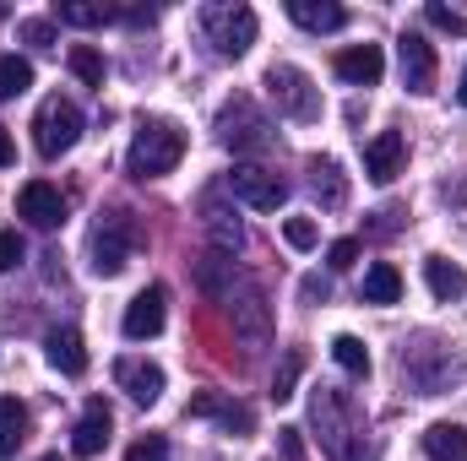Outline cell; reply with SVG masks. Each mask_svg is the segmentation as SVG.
Segmentation results:
<instances>
[{
  "label": "cell",
  "instance_id": "2",
  "mask_svg": "<svg viewBox=\"0 0 467 461\" xmlns=\"http://www.w3.org/2000/svg\"><path fill=\"white\" fill-rule=\"evenodd\" d=\"M310 424H316V440L327 446V456L332 461H353L348 451V440L358 435V424H353V407H348V396L343 391H316L310 396Z\"/></svg>",
  "mask_w": 467,
  "mask_h": 461
},
{
  "label": "cell",
  "instance_id": "5",
  "mask_svg": "<svg viewBox=\"0 0 467 461\" xmlns=\"http://www.w3.org/2000/svg\"><path fill=\"white\" fill-rule=\"evenodd\" d=\"M218 136H223V147H234V152H266V147L277 141V136H272V119L261 115L250 98H229V104H223Z\"/></svg>",
  "mask_w": 467,
  "mask_h": 461
},
{
  "label": "cell",
  "instance_id": "38",
  "mask_svg": "<svg viewBox=\"0 0 467 461\" xmlns=\"http://www.w3.org/2000/svg\"><path fill=\"white\" fill-rule=\"evenodd\" d=\"M299 293H305L310 304H327V299H332V282H327V277H305V282H299Z\"/></svg>",
  "mask_w": 467,
  "mask_h": 461
},
{
  "label": "cell",
  "instance_id": "17",
  "mask_svg": "<svg viewBox=\"0 0 467 461\" xmlns=\"http://www.w3.org/2000/svg\"><path fill=\"white\" fill-rule=\"evenodd\" d=\"M337 77L353 82V87H375L380 77H386V55H380V44H353L337 55Z\"/></svg>",
  "mask_w": 467,
  "mask_h": 461
},
{
  "label": "cell",
  "instance_id": "29",
  "mask_svg": "<svg viewBox=\"0 0 467 461\" xmlns=\"http://www.w3.org/2000/svg\"><path fill=\"white\" fill-rule=\"evenodd\" d=\"M55 22H71V27H104L109 11H104V5H88V0H60V5H55Z\"/></svg>",
  "mask_w": 467,
  "mask_h": 461
},
{
  "label": "cell",
  "instance_id": "35",
  "mask_svg": "<svg viewBox=\"0 0 467 461\" xmlns=\"http://www.w3.org/2000/svg\"><path fill=\"white\" fill-rule=\"evenodd\" d=\"M125 461H169V440H163V435H141V440L125 451Z\"/></svg>",
  "mask_w": 467,
  "mask_h": 461
},
{
  "label": "cell",
  "instance_id": "31",
  "mask_svg": "<svg viewBox=\"0 0 467 461\" xmlns=\"http://www.w3.org/2000/svg\"><path fill=\"white\" fill-rule=\"evenodd\" d=\"M299 374H305V353H283V364L272 374V402H288L294 385H299Z\"/></svg>",
  "mask_w": 467,
  "mask_h": 461
},
{
  "label": "cell",
  "instance_id": "7",
  "mask_svg": "<svg viewBox=\"0 0 467 461\" xmlns=\"http://www.w3.org/2000/svg\"><path fill=\"white\" fill-rule=\"evenodd\" d=\"M229 196L244 201V207H255V212H277V207L288 201V185H283L272 169H261V163H234L229 169Z\"/></svg>",
  "mask_w": 467,
  "mask_h": 461
},
{
  "label": "cell",
  "instance_id": "23",
  "mask_svg": "<svg viewBox=\"0 0 467 461\" xmlns=\"http://www.w3.org/2000/svg\"><path fill=\"white\" fill-rule=\"evenodd\" d=\"M310 190L321 196V207H343L348 201V179L332 158H310Z\"/></svg>",
  "mask_w": 467,
  "mask_h": 461
},
{
  "label": "cell",
  "instance_id": "41",
  "mask_svg": "<svg viewBox=\"0 0 467 461\" xmlns=\"http://www.w3.org/2000/svg\"><path fill=\"white\" fill-rule=\"evenodd\" d=\"M44 461H60V456H44Z\"/></svg>",
  "mask_w": 467,
  "mask_h": 461
},
{
  "label": "cell",
  "instance_id": "22",
  "mask_svg": "<svg viewBox=\"0 0 467 461\" xmlns=\"http://www.w3.org/2000/svg\"><path fill=\"white\" fill-rule=\"evenodd\" d=\"M191 418H218L223 429H239V435H250V407H239V402H223V396H213V391H202V396L191 402Z\"/></svg>",
  "mask_w": 467,
  "mask_h": 461
},
{
  "label": "cell",
  "instance_id": "21",
  "mask_svg": "<svg viewBox=\"0 0 467 461\" xmlns=\"http://www.w3.org/2000/svg\"><path fill=\"white\" fill-rule=\"evenodd\" d=\"M424 282H430V293H435L441 304H451V299H462L467 293V271L462 266H451L446 255H430V261H424Z\"/></svg>",
  "mask_w": 467,
  "mask_h": 461
},
{
  "label": "cell",
  "instance_id": "34",
  "mask_svg": "<svg viewBox=\"0 0 467 461\" xmlns=\"http://www.w3.org/2000/svg\"><path fill=\"white\" fill-rule=\"evenodd\" d=\"M283 239H288L294 250H316L321 229H316V218H288V223H283Z\"/></svg>",
  "mask_w": 467,
  "mask_h": 461
},
{
  "label": "cell",
  "instance_id": "26",
  "mask_svg": "<svg viewBox=\"0 0 467 461\" xmlns=\"http://www.w3.org/2000/svg\"><path fill=\"white\" fill-rule=\"evenodd\" d=\"M202 218H207V229H213V250H239L244 244V229H239V218H234L229 207H218L213 196H207V207H202Z\"/></svg>",
  "mask_w": 467,
  "mask_h": 461
},
{
  "label": "cell",
  "instance_id": "12",
  "mask_svg": "<svg viewBox=\"0 0 467 461\" xmlns=\"http://www.w3.org/2000/svg\"><path fill=\"white\" fill-rule=\"evenodd\" d=\"M397 60H402L408 93H430V87H435V44H430L424 33H408V38L397 44Z\"/></svg>",
  "mask_w": 467,
  "mask_h": 461
},
{
  "label": "cell",
  "instance_id": "14",
  "mask_svg": "<svg viewBox=\"0 0 467 461\" xmlns=\"http://www.w3.org/2000/svg\"><path fill=\"white\" fill-rule=\"evenodd\" d=\"M115 380H119V391H125L136 407H152V402L163 396V369H158V364H147V358H119Z\"/></svg>",
  "mask_w": 467,
  "mask_h": 461
},
{
  "label": "cell",
  "instance_id": "3",
  "mask_svg": "<svg viewBox=\"0 0 467 461\" xmlns=\"http://www.w3.org/2000/svg\"><path fill=\"white\" fill-rule=\"evenodd\" d=\"M33 141H38V152L44 158H60V152H71L77 141H82V109L71 104V98H44L38 104V115H33Z\"/></svg>",
  "mask_w": 467,
  "mask_h": 461
},
{
  "label": "cell",
  "instance_id": "15",
  "mask_svg": "<svg viewBox=\"0 0 467 461\" xmlns=\"http://www.w3.org/2000/svg\"><path fill=\"white\" fill-rule=\"evenodd\" d=\"M402 158H408V141H402L397 130H380V136L364 147V174H369L375 185H391V179L402 174Z\"/></svg>",
  "mask_w": 467,
  "mask_h": 461
},
{
  "label": "cell",
  "instance_id": "8",
  "mask_svg": "<svg viewBox=\"0 0 467 461\" xmlns=\"http://www.w3.org/2000/svg\"><path fill=\"white\" fill-rule=\"evenodd\" d=\"M255 11L250 5H218V11H207V38H213V49L223 55V60H239L250 44H255Z\"/></svg>",
  "mask_w": 467,
  "mask_h": 461
},
{
  "label": "cell",
  "instance_id": "10",
  "mask_svg": "<svg viewBox=\"0 0 467 461\" xmlns=\"http://www.w3.org/2000/svg\"><path fill=\"white\" fill-rule=\"evenodd\" d=\"M229 315H234V337L250 347H261L266 337H272V310H266V299H261V288H239L229 299Z\"/></svg>",
  "mask_w": 467,
  "mask_h": 461
},
{
  "label": "cell",
  "instance_id": "1",
  "mask_svg": "<svg viewBox=\"0 0 467 461\" xmlns=\"http://www.w3.org/2000/svg\"><path fill=\"white\" fill-rule=\"evenodd\" d=\"M185 158V130L174 119H147L136 136H130V152H125V174L130 179H163L174 174Z\"/></svg>",
  "mask_w": 467,
  "mask_h": 461
},
{
  "label": "cell",
  "instance_id": "6",
  "mask_svg": "<svg viewBox=\"0 0 467 461\" xmlns=\"http://www.w3.org/2000/svg\"><path fill=\"white\" fill-rule=\"evenodd\" d=\"M88 250H93V271H99V277H119L125 261H130V250H136V229H130V218H125V212H104Z\"/></svg>",
  "mask_w": 467,
  "mask_h": 461
},
{
  "label": "cell",
  "instance_id": "36",
  "mask_svg": "<svg viewBox=\"0 0 467 461\" xmlns=\"http://www.w3.org/2000/svg\"><path fill=\"white\" fill-rule=\"evenodd\" d=\"M424 16L446 33H467V11H451V5H424Z\"/></svg>",
  "mask_w": 467,
  "mask_h": 461
},
{
  "label": "cell",
  "instance_id": "37",
  "mask_svg": "<svg viewBox=\"0 0 467 461\" xmlns=\"http://www.w3.org/2000/svg\"><path fill=\"white\" fill-rule=\"evenodd\" d=\"M358 250H364L358 239H337V244L327 250V266H332V271H348L353 261H358Z\"/></svg>",
  "mask_w": 467,
  "mask_h": 461
},
{
  "label": "cell",
  "instance_id": "33",
  "mask_svg": "<svg viewBox=\"0 0 467 461\" xmlns=\"http://www.w3.org/2000/svg\"><path fill=\"white\" fill-rule=\"evenodd\" d=\"M27 261V239L16 229H0V271H16Z\"/></svg>",
  "mask_w": 467,
  "mask_h": 461
},
{
  "label": "cell",
  "instance_id": "20",
  "mask_svg": "<svg viewBox=\"0 0 467 461\" xmlns=\"http://www.w3.org/2000/svg\"><path fill=\"white\" fill-rule=\"evenodd\" d=\"M27 429H33V418H27V407L16 402V396H0V461H11L22 451V440H27Z\"/></svg>",
  "mask_w": 467,
  "mask_h": 461
},
{
  "label": "cell",
  "instance_id": "9",
  "mask_svg": "<svg viewBox=\"0 0 467 461\" xmlns=\"http://www.w3.org/2000/svg\"><path fill=\"white\" fill-rule=\"evenodd\" d=\"M163 321H169V293L152 282V288H141V293L125 304V321H119V332H125L130 343H147V337H158V332H163Z\"/></svg>",
  "mask_w": 467,
  "mask_h": 461
},
{
  "label": "cell",
  "instance_id": "16",
  "mask_svg": "<svg viewBox=\"0 0 467 461\" xmlns=\"http://www.w3.org/2000/svg\"><path fill=\"white\" fill-rule=\"evenodd\" d=\"M109 424H115V418H109V407L93 396V402H88V413H82V418H77V429H71V456H82V461L99 456V451L109 446Z\"/></svg>",
  "mask_w": 467,
  "mask_h": 461
},
{
  "label": "cell",
  "instance_id": "11",
  "mask_svg": "<svg viewBox=\"0 0 467 461\" xmlns=\"http://www.w3.org/2000/svg\"><path fill=\"white\" fill-rule=\"evenodd\" d=\"M16 218H27L33 229H60L66 223V196L49 179H27L16 190Z\"/></svg>",
  "mask_w": 467,
  "mask_h": 461
},
{
  "label": "cell",
  "instance_id": "4",
  "mask_svg": "<svg viewBox=\"0 0 467 461\" xmlns=\"http://www.w3.org/2000/svg\"><path fill=\"white\" fill-rule=\"evenodd\" d=\"M266 98L277 104V115L288 119H321V87L299 66H272L266 71Z\"/></svg>",
  "mask_w": 467,
  "mask_h": 461
},
{
  "label": "cell",
  "instance_id": "40",
  "mask_svg": "<svg viewBox=\"0 0 467 461\" xmlns=\"http://www.w3.org/2000/svg\"><path fill=\"white\" fill-rule=\"evenodd\" d=\"M457 104L467 109V66H462V82H457Z\"/></svg>",
  "mask_w": 467,
  "mask_h": 461
},
{
  "label": "cell",
  "instance_id": "39",
  "mask_svg": "<svg viewBox=\"0 0 467 461\" xmlns=\"http://www.w3.org/2000/svg\"><path fill=\"white\" fill-rule=\"evenodd\" d=\"M16 163V147H11V136H5V125H0V169H11Z\"/></svg>",
  "mask_w": 467,
  "mask_h": 461
},
{
  "label": "cell",
  "instance_id": "25",
  "mask_svg": "<svg viewBox=\"0 0 467 461\" xmlns=\"http://www.w3.org/2000/svg\"><path fill=\"white\" fill-rule=\"evenodd\" d=\"M424 451H430V461H467V429L462 424H430Z\"/></svg>",
  "mask_w": 467,
  "mask_h": 461
},
{
  "label": "cell",
  "instance_id": "27",
  "mask_svg": "<svg viewBox=\"0 0 467 461\" xmlns=\"http://www.w3.org/2000/svg\"><path fill=\"white\" fill-rule=\"evenodd\" d=\"M27 87H33V66H27L22 55H0V104L22 98Z\"/></svg>",
  "mask_w": 467,
  "mask_h": 461
},
{
  "label": "cell",
  "instance_id": "32",
  "mask_svg": "<svg viewBox=\"0 0 467 461\" xmlns=\"http://www.w3.org/2000/svg\"><path fill=\"white\" fill-rule=\"evenodd\" d=\"M16 38L33 44V49H49V44H55V16H27V22L16 27Z\"/></svg>",
  "mask_w": 467,
  "mask_h": 461
},
{
  "label": "cell",
  "instance_id": "19",
  "mask_svg": "<svg viewBox=\"0 0 467 461\" xmlns=\"http://www.w3.org/2000/svg\"><path fill=\"white\" fill-rule=\"evenodd\" d=\"M288 16L305 27V33H337L348 22V11L337 0H288Z\"/></svg>",
  "mask_w": 467,
  "mask_h": 461
},
{
  "label": "cell",
  "instance_id": "24",
  "mask_svg": "<svg viewBox=\"0 0 467 461\" xmlns=\"http://www.w3.org/2000/svg\"><path fill=\"white\" fill-rule=\"evenodd\" d=\"M358 299H364V304H397V299H402V271H397V266H386V261H375V266L364 271Z\"/></svg>",
  "mask_w": 467,
  "mask_h": 461
},
{
  "label": "cell",
  "instance_id": "13",
  "mask_svg": "<svg viewBox=\"0 0 467 461\" xmlns=\"http://www.w3.org/2000/svg\"><path fill=\"white\" fill-rule=\"evenodd\" d=\"M196 288H202L213 304H229L234 288H239V266H234L229 250H207V255L196 261Z\"/></svg>",
  "mask_w": 467,
  "mask_h": 461
},
{
  "label": "cell",
  "instance_id": "30",
  "mask_svg": "<svg viewBox=\"0 0 467 461\" xmlns=\"http://www.w3.org/2000/svg\"><path fill=\"white\" fill-rule=\"evenodd\" d=\"M71 71H77V82H88V87H104V55L93 49V44H77L71 55Z\"/></svg>",
  "mask_w": 467,
  "mask_h": 461
},
{
  "label": "cell",
  "instance_id": "28",
  "mask_svg": "<svg viewBox=\"0 0 467 461\" xmlns=\"http://www.w3.org/2000/svg\"><path fill=\"white\" fill-rule=\"evenodd\" d=\"M332 358L343 364V374H353V380H364V374H369V347L358 343V337H348V332H343V337H332Z\"/></svg>",
  "mask_w": 467,
  "mask_h": 461
},
{
  "label": "cell",
  "instance_id": "18",
  "mask_svg": "<svg viewBox=\"0 0 467 461\" xmlns=\"http://www.w3.org/2000/svg\"><path fill=\"white\" fill-rule=\"evenodd\" d=\"M44 353H49V364L60 369V374H88V347H82V332L77 326H55L49 337H44Z\"/></svg>",
  "mask_w": 467,
  "mask_h": 461
}]
</instances>
